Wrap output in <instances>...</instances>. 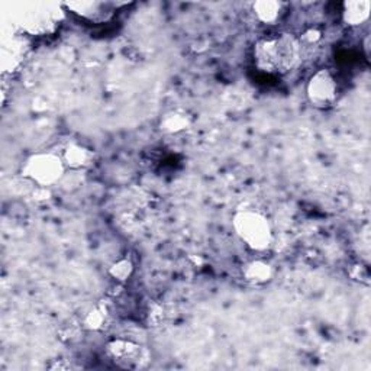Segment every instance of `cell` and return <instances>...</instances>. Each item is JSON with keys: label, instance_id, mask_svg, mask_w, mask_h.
<instances>
[{"label": "cell", "instance_id": "277c9868", "mask_svg": "<svg viewBox=\"0 0 371 371\" xmlns=\"http://www.w3.org/2000/svg\"><path fill=\"white\" fill-rule=\"evenodd\" d=\"M308 101L313 108L329 109L335 105L338 97V83L334 74L322 68L310 76L306 86Z\"/></svg>", "mask_w": 371, "mask_h": 371}, {"label": "cell", "instance_id": "5b68a950", "mask_svg": "<svg viewBox=\"0 0 371 371\" xmlns=\"http://www.w3.org/2000/svg\"><path fill=\"white\" fill-rule=\"evenodd\" d=\"M31 11L19 12V23L25 31L35 35L48 34L53 31L60 22L63 12H58L60 5H46V4H31Z\"/></svg>", "mask_w": 371, "mask_h": 371}, {"label": "cell", "instance_id": "30bf717a", "mask_svg": "<svg viewBox=\"0 0 371 371\" xmlns=\"http://www.w3.org/2000/svg\"><path fill=\"white\" fill-rule=\"evenodd\" d=\"M254 15L263 23L273 25L276 23L283 12V4L277 0H260L253 5Z\"/></svg>", "mask_w": 371, "mask_h": 371}, {"label": "cell", "instance_id": "7a4b0ae2", "mask_svg": "<svg viewBox=\"0 0 371 371\" xmlns=\"http://www.w3.org/2000/svg\"><path fill=\"white\" fill-rule=\"evenodd\" d=\"M238 238L253 251H265L273 242V229L268 219L253 209L238 210L232 218Z\"/></svg>", "mask_w": 371, "mask_h": 371}, {"label": "cell", "instance_id": "5bb4252c", "mask_svg": "<svg viewBox=\"0 0 371 371\" xmlns=\"http://www.w3.org/2000/svg\"><path fill=\"white\" fill-rule=\"evenodd\" d=\"M108 320L106 309L102 306L93 308L84 317V327L92 331H101Z\"/></svg>", "mask_w": 371, "mask_h": 371}, {"label": "cell", "instance_id": "8992f818", "mask_svg": "<svg viewBox=\"0 0 371 371\" xmlns=\"http://www.w3.org/2000/svg\"><path fill=\"white\" fill-rule=\"evenodd\" d=\"M112 361L123 368L139 370L148 364V356L139 344L128 339H113L106 347Z\"/></svg>", "mask_w": 371, "mask_h": 371}, {"label": "cell", "instance_id": "2e32d148", "mask_svg": "<svg viewBox=\"0 0 371 371\" xmlns=\"http://www.w3.org/2000/svg\"><path fill=\"white\" fill-rule=\"evenodd\" d=\"M368 41H370V38L367 37L365 38V44H364V49H365V56L367 57H370V42Z\"/></svg>", "mask_w": 371, "mask_h": 371}, {"label": "cell", "instance_id": "52a82bcc", "mask_svg": "<svg viewBox=\"0 0 371 371\" xmlns=\"http://www.w3.org/2000/svg\"><path fill=\"white\" fill-rule=\"evenodd\" d=\"M74 15L90 22H103L108 20L115 12V4L108 2H70L64 5Z\"/></svg>", "mask_w": 371, "mask_h": 371}, {"label": "cell", "instance_id": "4fadbf2b", "mask_svg": "<svg viewBox=\"0 0 371 371\" xmlns=\"http://www.w3.org/2000/svg\"><path fill=\"white\" fill-rule=\"evenodd\" d=\"M109 275L112 276V279H115L116 282L120 283H125L131 279V276L134 275V264L131 260L128 258H123L119 260L116 263H113L109 268Z\"/></svg>", "mask_w": 371, "mask_h": 371}, {"label": "cell", "instance_id": "7c38bea8", "mask_svg": "<svg viewBox=\"0 0 371 371\" xmlns=\"http://www.w3.org/2000/svg\"><path fill=\"white\" fill-rule=\"evenodd\" d=\"M189 125H190V120L184 113L171 112L164 116L160 127H161V131L165 134H179L187 130Z\"/></svg>", "mask_w": 371, "mask_h": 371}, {"label": "cell", "instance_id": "8fae6325", "mask_svg": "<svg viewBox=\"0 0 371 371\" xmlns=\"http://www.w3.org/2000/svg\"><path fill=\"white\" fill-rule=\"evenodd\" d=\"M63 161L65 167H70L73 170H80L90 164L92 153L86 146L71 144L65 148V151L63 154Z\"/></svg>", "mask_w": 371, "mask_h": 371}, {"label": "cell", "instance_id": "9a60e30c", "mask_svg": "<svg viewBox=\"0 0 371 371\" xmlns=\"http://www.w3.org/2000/svg\"><path fill=\"white\" fill-rule=\"evenodd\" d=\"M320 37H322V34H320V31H317V30H309V31H306L303 35H302V39H303V42H306V44H316L319 39H320Z\"/></svg>", "mask_w": 371, "mask_h": 371}, {"label": "cell", "instance_id": "ba28073f", "mask_svg": "<svg viewBox=\"0 0 371 371\" xmlns=\"http://www.w3.org/2000/svg\"><path fill=\"white\" fill-rule=\"evenodd\" d=\"M371 4L368 0H350L342 4V20L348 27H360L368 20Z\"/></svg>", "mask_w": 371, "mask_h": 371}, {"label": "cell", "instance_id": "9c48e42d", "mask_svg": "<svg viewBox=\"0 0 371 371\" xmlns=\"http://www.w3.org/2000/svg\"><path fill=\"white\" fill-rule=\"evenodd\" d=\"M244 279L256 286L265 284L273 279V267L261 260L251 261L244 268Z\"/></svg>", "mask_w": 371, "mask_h": 371}, {"label": "cell", "instance_id": "3957f363", "mask_svg": "<svg viewBox=\"0 0 371 371\" xmlns=\"http://www.w3.org/2000/svg\"><path fill=\"white\" fill-rule=\"evenodd\" d=\"M65 172L63 157L54 153H37L25 160L20 175L39 187L58 183Z\"/></svg>", "mask_w": 371, "mask_h": 371}, {"label": "cell", "instance_id": "6da1fadb", "mask_svg": "<svg viewBox=\"0 0 371 371\" xmlns=\"http://www.w3.org/2000/svg\"><path fill=\"white\" fill-rule=\"evenodd\" d=\"M302 44L289 32H277L258 39L254 45V64L268 76H284L301 60Z\"/></svg>", "mask_w": 371, "mask_h": 371}]
</instances>
